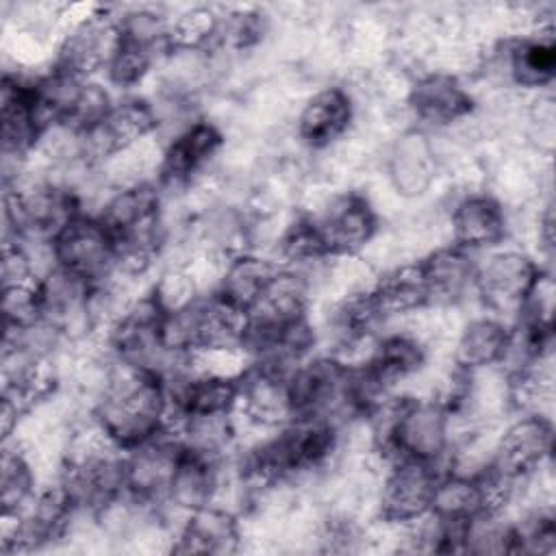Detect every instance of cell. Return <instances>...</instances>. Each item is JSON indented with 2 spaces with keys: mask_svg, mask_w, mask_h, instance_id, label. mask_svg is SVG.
I'll use <instances>...</instances> for the list:
<instances>
[{
  "mask_svg": "<svg viewBox=\"0 0 556 556\" xmlns=\"http://www.w3.org/2000/svg\"><path fill=\"white\" fill-rule=\"evenodd\" d=\"M245 313L217 293H204L191 304L167 313L163 339L169 352L189 356L213 348L241 345Z\"/></svg>",
  "mask_w": 556,
  "mask_h": 556,
  "instance_id": "obj_4",
  "label": "cell"
},
{
  "mask_svg": "<svg viewBox=\"0 0 556 556\" xmlns=\"http://www.w3.org/2000/svg\"><path fill=\"white\" fill-rule=\"evenodd\" d=\"M89 415L115 447L128 452L169 430L165 378L152 369L113 358L111 374Z\"/></svg>",
  "mask_w": 556,
  "mask_h": 556,
  "instance_id": "obj_1",
  "label": "cell"
},
{
  "mask_svg": "<svg viewBox=\"0 0 556 556\" xmlns=\"http://www.w3.org/2000/svg\"><path fill=\"white\" fill-rule=\"evenodd\" d=\"M556 517L549 504H534L521 519L513 521V554H554Z\"/></svg>",
  "mask_w": 556,
  "mask_h": 556,
  "instance_id": "obj_26",
  "label": "cell"
},
{
  "mask_svg": "<svg viewBox=\"0 0 556 556\" xmlns=\"http://www.w3.org/2000/svg\"><path fill=\"white\" fill-rule=\"evenodd\" d=\"M117 43V17L98 7L91 15L63 28L50 65L78 78H96V74H104Z\"/></svg>",
  "mask_w": 556,
  "mask_h": 556,
  "instance_id": "obj_11",
  "label": "cell"
},
{
  "mask_svg": "<svg viewBox=\"0 0 556 556\" xmlns=\"http://www.w3.org/2000/svg\"><path fill=\"white\" fill-rule=\"evenodd\" d=\"M552 452V417L545 413H519L497 430L489 467L508 480L523 482L549 465Z\"/></svg>",
  "mask_w": 556,
  "mask_h": 556,
  "instance_id": "obj_9",
  "label": "cell"
},
{
  "mask_svg": "<svg viewBox=\"0 0 556 556\" xmlns=\"http://www.w3.org/2000/svg\"><path fill=\"white\" fill-rule=\"evenodd\" d=\"M419 263L430 291V306L460 308L473 298L478 263L471 252L454 243H441L421 254Z\"/></svg>",
  "mask_w": 556,
  "mask_h": 556,
  "instance_id": "obj_19",
  "label": "cell"
},
{
  "mask_svg": "<svg viewBox=\"0 0 556 556\" xmlns=\"http://www.w3.org/2000/svg\"><path fill=\"white\" fill-rule=\"evenodd\" d=\"M185 443L174 430L126 452V495L141 508L163 513Z\"/></svg>",
  "mask_w": 556,
  "mask_h": 556,
  "instance_id": "obj_12",
  "label": "cell"
},
{
  "mask_svg": "<svg viewBox=\"0 0 556 556\" xmlns=\"http://www.w3.org/2000/svg\"><path fill=\"white\" fill-rule=\"evenodd\" d=\"M437 169V150L426 130H404L387 150V180L400 200H417L426 195L434 187Z\"/></svg>",
  "mask_w": 556,
  "mask_h": 556,
  "instance_id": "obj_18",
  "label": "cell"
},
{
  "mask_svg": "<svg viewBox=\"0 0 556 556\" xmlns=\"http://www.w3.org/2000/svg\"><path fill=\"white\" fill-rule=\"evenodd\" d=\"M404 109L419 130L443 132L473 117L478 98L463 76L445 70H421L408 83Z\"/></svg>",
  "mask_w": 556,
  "mask_h": 556,
  "instance_id": "obj_6",
  "label": "cell"
},
{
  "mask_svg": "<svg viewBox=\"0 0 556 556\" xmlns=\"http://www.w3.org/2000/svg\"><path fill=\"white\" fill-rule=\"evenodd\" d=\"M311 191L313 202L300 211L313 219L328 258L363 256L380 235V211L371 198L358 189L334 191L321 182Z\"/></svg>",
  "mask_w": 556,
  "mask_h": 556,
  "instance_id": "obj_2",
  "label": "cell"
},
{
  "mask_svg": "<svg viewBox=\"0 0 556 556\" xmlns=\"http://www.w3.org/2000/svg\"><path fill=\"white\" fill-rule=\"evenodd\" d=\"M169 52L172 50L165 46H159L119 30V43L104 70L106 83L119 91H130L135 87H141Z\"/></svg>",
  "mask_w": 556,
  "mask_h": 556,
  "instance_id": "obj_23",
  "label": "cell"
},
{
  "mask_svg": "<svg viewBox=\"0 0 556 556\" xmlns=\"http://www.w3.org/2000/svg\"><path fill=\"white\" fill-rule=\"evenodd\" d=\"M226 148L222 126L208 117H195L174 132L163 146L156 169V185L161 191H189L206 178V169Z\"/></svg>",
  "mask_w": 556,
  "mask_h": 556,
  "instance_id": "obj_8",
  "label": "cell"
},
{
  "mask_svg": "<svg viewBox=\"0 0 556 556\" xmlns=\"http://www.w3.org/2000/svg\"><path fill=\"white\" fill-rule=\"evenodd\" d=\"M280 269L282 263L276 256L258 250L237 252L226 261L215 293L248 315L265 298Z\"/></svg>",
  "mask_w": 556,
  "mask_h": 556,
  "instance_id": "obj_21",
  "label": "cell"
},
{
  "mask_svg": "<svg viewBox=\"0 0 556 556\" xmlns=\"http://www.w3.org/2000/svg\"><path fill=\"white\" fill-rule=\"evenodd\" d=\"M510 341V321L482 313L460 324L452 339V365L463 371L497 367Z\"/></svg>",
  "mask_w": 556,
  "mask_h": 556,
  "instance_id": "obj_22",
  "label": "cell"
},
{
  "mask_svg": "<svg viewBox=\"0 0 556 556\" xmlns=\"http://www.w3.org/2000/svg\"><path fill=\"white\" fill-rule=\"evenodd\" d=\"M243 517L226 504L213 502L182 517L174 530L172 554H237L243 549Z\"/></svg>",
  "mask_w": 556,
  "mask_h": 556,
  "instance_id": "obj_17",
  "label": "cell"
},
{
  "mask_svg": "<svg viewBox=\"0 0 556 556\" xmlns=\"http://www.w3.org/2000/svg\"><path fill=\"white\" fill-rule=\"evenodd\" d=\"M224 11L219 7L195 4L169 17V46L172 50L211 52L217 41Z\"/></svg>",
  "mask_w": 556,
  "mask_h": 556,
  "instance_id": "obj_25",
  "label": "cell"
},
{
  "mask_svg": "<svg viewBox=\"0 0 556 556\" xmlns=\"http://www.w3.org/2000/svg\"><path fill=\"white\" fill-rule=\"evenodd\" d=\"M439 476L441 467L430 463L391 460L378 478L376 519L387 526H410L430 515Z\"/></svg>",
  "mask_w": 556,
  "mask_h": 556,
  "instance_id": "obj_7",
  "label": "cell"
},
{
  "mask_svg": "<svg viewBox=\"0 0 556 556\" xmlns=\"http://www.w3.org/2000/svg\"><path fill=\"white\" fill-rule=\"evenodd\" d=\"M39 471L26 450L15 441H4L0 458L2 513H22L39 493Z\"/></svg>",
  "mask_w": 556,
  "mask_h": 556,
  "instance_id": "obj_24",
  "label": "cell"
},
{
  "mask_svg": "<svg viewBox=\"0 0 556 556\" xmlns=\"http://www.w3.org/2000/svg\"><path fill=\"white\" fill-rule=\"evenodd\" d=\"M59 269L91 285L104 282L115 271V239L106 224L89 211L76 215L50 243Z\"/></svg>",
  "mask_w": 556,
  "mask_h": 556,
  "instance_id": "obj_10",
  "label": "cell"
},
{
  "mask_svg": "<svg viewBox=\"0 0 556 556\" xmlns=\"http://www.w3.org/2000/svg\"><path fill=\"white\" fill-rule=\"evenodd\" d=\"M545 276L547 271L530 252L495 248L476 267L473 298L484 313L510 321L521 313Z\"/></svg>",
  "mask_w": 556,
  "mask_h": 556,
  "instance_id": "obj_3",
  "label": "cell"
},
{
  "mask_svg": "<svg viewBox=\"0 0 556 556\" xmlns=\"http://www.w3.org/2000/svg\"><path fill=\"white\" fill-rule=\"evenodd\" d=\"M161 124L152 100L126 96L115 100L109 113L83 135L85 154L96 167L113 154L156 137Z\"/></svg>",
  "mask_w": 556,
  "mask_h": 556,
  "instance_id": "obj_16",
  "label": "cell"
},
{
  "mask_svg": "<svg viewBox=\"0 0 556 556\" xmlns=\"http://www.w3.org/2000/svg\"><path fill=\"white\" fill-rule=\"evenodd\" d=\"M350 365L330 352L311 354L289 371L295 417L330 419L339 426L354 419L350 410Z\"/></svg>",
  "mask_w": 556,
  "mask_h": 556,
  "instance_id": "obj_5",
  "label": "cell"
},
{
  "mask_svg": "<svg viewBox=\"0 0 556 556\" xmlns=\"http://www.w3.org/2000/svg\"><path fill=\"white\" fill-rule=\"evenodd\" d=\"M358 104L343 85H326L304 98L293 135L308 152L334 150L356 126Z\"/></svg>",
  "mask_w": 556,
  "mask_h": 556,
  "instance_id": "obj_13",
  "label": "cell"
},
{
  "mask_svg": "<svg viewBox=\"0 0 556 556\" xmlns=\"http://www.w3.org/2000/svg\"><path fill=\"white\" fill-rule=\"evenodd\" d=\"M369 293L384 324L404 319L430 306V291L419 258H404L387 265L376 274Z\"/></svg>",
  "mask_w": 556,
  "mask_h": 556,
  "instance_id": "obj_20",
  "label": "cell"
},
{
  "mask_svg": "<svg viewBox=\"0 0 556 556\" xmlns=\"http://www.w3.org/2000/svg\"><path fill=\"white\" fill-rule=\"evenodd\" d=\"M289 371L291 369L276 365L250 363L237 380V419L248 428L265 432L295 419L289 393Z\"/></svg>",
  "mask_w": 556,
  "mask_h": 556,
  "instance_id": "obj_14",
  "label": "cell"
},
{
  "mask_svg": "<svg viewBox=\"0 0 556 556\" xmlns=\"http://www.w3.org/2000/svg\"><path fill=\"white\" fill-rule=\"evenodd\" d=\"M447 243L467 252H482L502 248L510 222L506 204L489 189H467L452 204L447 217Z\"/></svg>",
  "mask_w": 556,
  "mask_h": 556,
  "instance_id": "obj_15",
  "label": "cell"
}]
</instances>
